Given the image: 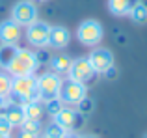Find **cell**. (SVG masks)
Wrapping results in <instances>:
<instances>
[{
	"instance_id": "obj_1",
	"label": "cell",
	"mask_w": 147,
	"mask_h": 138,
	"mask_svg": "<svg viewBox=\"0 0 147 138\" xmlns=\"http://www.w3.org/2000/svg\"><path fill=\"white\" fill-rule=\"evenodd\" d=\"M36 67H37L36 54L28 49H17L4 69L11 76H22V75H34Z\"/></svg>"
},
{
	"instance_id": "obj_2",
	"label": "cell",
	"mask_w": 147,
	"mask_h": 138,
	"mask_svg": "<svg viewBox=\"0 0 147 138\" xmlns=\"http://www.w3.org/2000/svg\"><path fill=\"white\" fill-rule=\"evenodd\" d=\"M102 36H104L102 24L99 21H95V19L82 21L78 24V28H76V37L84 47H97L102 41Z\"/></svg>"
},
{
	"instance_id": "obj_3",
	"label": "cell",
	"mask_w": 147,
	"mask_h": 138,
	"mask_svg": "<svg viewBox=\"0 0 147 138\" xmlns=\"http://www.w3.org/2000/svg\"><path fill=\"white\" fill-rule=\"evenodd\" d=\"M11 95L17 99H22L24 103L34 101L37 97V78L34 75H22V76H13L11 82Z\"/></svg>"
},
{
	"instance_id": "obj_4",
	"label": "cell",
	"mask_w": 147,
	"mask_h": 138,
	"mask_svg": "<svg viewBox=\"0 0 147 138\" xmlns=\"http://www.w3.org/2000/svg\"><path fill=\"white\" fill-rule=\"evenodd\" d=\"M84 97H88V90H86V84H80V82H75V80L67 78L61 82V88H60V93H58V99L65 105H71V106H76Z\"/></svg>"
},
{
	"instance_id": "obj_5",
	"label": "cell",
	"mask_w": 147,
	"mask_h": 138,
	"mask_svg": "<svg viewBox=\"0 0 147 138\" xmlns=\"http://www.w3.org/2000/svg\"><path fill=\"white\" fill-rule=\"evenodd\" d=\"M61 76L56 73H43V75L37 78V97L43 99V101H50V99H56L60 93L61 88Z\"/></svg>"
},
{
	"instance_id": "obj_6",
	"label": "cell",
	"mask_w": 147,
	"mask_h": 138,
	"mask_svg": "<svg viewBox=\"0 0 147 138\" xmlns=\"http://www.w3.org/2000/svg\"><path fill=\"white\" fill-rule=\"evenodd\" d=\"M11 19L21 26H28L34 21H37V7L34 0H19L11 7Z\"/></svg>"
},
{
	"instance_id": "obj_7",
	"label": "cell",
	"mask_w": 147,
	"mask_h": 138,
	"mask_svg": "<svg viewBox=\"0 0 147 138\" xmlns=\"http://www.w3.org/2000/svg\"><path fill=\"white\" fill-rule=\"evenodd\" d=\"M67 75H69V78L75 80V82L90 84L97 73H95L93 66L90 64V60H88V58H76V60H73V62H71V67H69Z\"/></svg>"
},
{
	"instance_id": "obj_8",
	"label": "cell",
	"mask_w": 147,
	"mask_h": 138,
	"mask_svg": "<svg viewBox=\"0 0 147 138\" xmlns=\"http://www.w3.org/2000/svg\"><path fill=\"white\" fill-rule=\"evenodd\" d=\"M26 39L34 47H47L49 45V34H50V24L45 21H34L32 24L26 26Z\"/></svg>"
},
{
	"instance_id": "obj_9",
	"label": "cell",
	"mask_w": 147,
	"mask_h": 138,
	"mask_svg": "<svg viewBox=\"0 0 147 138\" xmlns=\"http://www.w3.org/2000/svg\"><path fill=\"white\" fill-rule=\"evenodd\" d=\"M88 60L93 66L95 73H100V75H106L114 69V54L108 49H100V47L93 49L88 56Z\"/></svg>"
},
{
	"instance_id": "obj_10",
	"label": "cell",
	"mask_w": 147,
	"mask_h": 138,
	"mask_svg": "<svg viewBox=\"0 0 147 138\" xmlns=\"http://www.w3.org/2000/svg\"><path fill=\"white\" fill-rule=\"evenodd\" d=\"M82 121L84 116L78 112V110H73V108H63L61 106L60 112L54 114V123H58L60 127H63L65 131H76L78 127H82Z\"/></svg>"
},
{
	"instance_id": "obj_11",
	"label": "cell",
	"mask_w": 147,
	"mask_h": 138,
	"mask_svg": "<svg viewBox=\"0 0 147 138\" xmlns=\"http://www.w3.org/2000/svg\"><path fill=\"white\" fill-rule=\"evenodd\" d=\"M22 36L21 24L15 22L13 19L0 22V43L2 45H15Z\"/></svg>"
},
{
	"instance_id": "obj_12",
	"label": "cell",
	"mask_w": 147,
	"mask_h": 138,
	"mask_svg": "<svg viewBox=\"0 0 147 138\" xmlns=\"http://www.w3.org/2000/svg\"><path fill=\"white\" fill-rule=\"evenodd\" d=\"M71 43V32L65 26H50V34H49V47L52 49H65Z\"/></svg>"
},
{
	"instance_id": "obj_13",
	"label": "cell",
	"mask_w": 147,
	"mask_h": 138,
	"mask_svg": "<svg viewBox=\"0 0 147 138\" xmlns=\"http://www.w3.org/2000/svg\"><path fill=\"white\" fill-rule=\"evenodd\" d=\"M138 2L140 0H108V11L115 17H125Z\"/></svg>"
},
{
	"instance_id": "obj_14",
	"label": "cell",
	"mask_w": 147,
	"mask_h": 138,
	"mask_svg": "<svg viewBox=\"0 0 147 138\" xmlns=\"http://www.w3.org/2000/svg\"><path fill=\"white\" fill-rule=\"evenodd\" d=\"M6 120L9 121L13 127H21L22 123L26 121V114H24V108L22 106H19V105H11V106H7L6 108Z\"/></svg>"
},
{
	"instance_id": "obj_15",
	"label": "cell",
	"mask_w": 147,
	"mask_h": 138,
	"mask_svg": "<svg viewBox=\"0 0 147 138\" xmlns=\"http://www.w3.org/2000/svg\"><path fill=\"white\" fill-rule=\"evenodd\" d=\"M22 108H24L26 120H32V121H41V118H43V114H45V108L39 103V99H34V101L24 103Z\"/></svg>"
},
{
	"instance_id": "obj_16",
	"label": "cell",
	"mask_w": 147,
	"mask_h": 138,
	"mask_svg": "<svg viewBox=\"0 0 147 138\" xmlns=\"http://www.w3.org/2000/svg\"><path fill=\"white\" fill-rule=\"evenodd\" d=\"M71 62H73V60L69 58L67 54H63V52H58V54L52 56V60H50L52 73H56V75H63V73H67L69 67H71Z\"/></svg>"
},
{
	"instance_id": "obj_17",
	"label": "cell",
	"mask_w": 147,
	"mask_h": 138,
	"mask_svg": "<svg viewBox=\"0 0 147 138\" xmlns=\"http://www.w3.org/2000/svg\"><path fill=\"white\" fill-rule=\"evenodd\" d=\"M130 19H132L136 24H144V22H147V4L144 2H138L136 6L130 9Z\"/></svg>"
},
{
	"instance_id": "obj_18",
	"label": "cell",
	"mask_w": 147,
	"mask_h": 138,
	"mask_svg": "<svg viewBox=\"0 0 147 138\" xmlns=\"http://www.w3.org/2000/svg\"><path fill=\"white\" fill-rule=\"evenodd\" d=\"M11 82H13V76L6 75V73H0V97H9L11 95Z\"/></svg>"
},
{
	"instance_id": "obj_19",
	"label": "cell",
	"mask_w": 147,
	"mask_h": 138,
	"mask_svg": "<svg viewBox=\"0 0 147 138\" xmlns=\"http://www.w3.org/2000/svg\"><path fill=\"white\" fill-rule=\"evenodd\" d=\"M15 51H17V49H15V45H2V47H0V66L6 67Z\"/></svg>"
},
{
	"instance_id": "obj_20",
	"label": "cell",
	"mask_w": 147,
	"mask_h": 138,
	"mask_svg": "<svg viewBox=\"0 0 147 138\" xmlns=\"http://www.w3.org/2000/svg\"><path fill=\"white\" fill-rule=\"evenodd\" d=\"M65 133L67 131H65L63 127H60L58 123H50V125L45 127V138H61Z\"/></svg>"
},
{
	"instance_id": "obj_21",
	"label": "cell",
	"mask_w": 147,
	"mask_h": 138,
	"mask_svg": "<svg viewBox=\"0 0 147 138\" xmlns=\"http://www.w3.org/2000/svg\"><path fill=\"white\" fill-rule=\"evenodd\" d=\"M78 112L82 114V116H88V114H91V110H93V106H95V103L91 101V99H88V97H84L82 101L78 103Z\"/></svg>"
},
{
	"instance_id": "obj_22",
	"label": "cell",
	"mask_w": 147,
	"mask_h": 138,
	"mask_svg": "<svg viewBox=\"0 0 147 138\" xmlns=\"http://www.w3.org/2000/svg\"><path fill=\"white\" fill-rule=\"evenodd\" d=\"M22 131H28V133H34V135H39L41 131V123L39 121H32V120H26L24 123L21 125Z\"/></svg>"
},
{
	"instance_id": "obj_23",
	"label": "cell",
	"mask_w": 147,
	"mask_h": 138,
	"mask_svg": "<svg viewBox=\"0 0 147 138\" xmlns=\"http://www.w3.org/2000/svg\"><path fill=\"white\" fill-rule=\"evenodd\" d=\"M60 108H61V101L60 99H50V101H45V110H49V114H58L60 112Z\"/></svg>"
},
{
	"instance_id": "obj_24",
	"label": "cell",
	"mask_w": 147,
	"mask_h": 138,
	"mask_svg": "<svg viewBox=\"0 0 147 138\" xmlns=\"http://www.w3.org/2000/svg\"><path fill=\"white\" fill-rule=\"evenodd\" d=\"M11 131H13V125H11L9 121L6 120V116H2V114H0V135L9 136Z\"/></svg>"
},
{
	"instance_id": "obj_25",
	"label": "cell",
	"mask_w": 147,
	"mask_h": 138,
	"mask_svg": "<svg viewBox=\"0 0 147 138\" xmlns=\"http://www.w3.org/2000/svg\"><path fill=\"white\" fill-rule=\"evenodd\" d=\"M17 138H39V135H34V133H28V131H22L21 129V133H19Z\"/></svg>"
},
{
	"instance_id": "obj_26",
	"label": "cell",
	"mask_w": 147,
	"mask_h": 138,
	"mask_svg": "<svg viewBox=\"0 0 147 138\" xmlns=\"http://www.w3.org/2000/svg\"><path fill=\"white\" fill-rule=\"evenodd\" d=\"M61 138H80V136H76L75 133H65V135L61 136Z\"/></svg>"
},
{
	"instance_id": "obj_27",
	"label": "cell",
	"mask_w": 147,
	"mask_h": 138,
	"mask_svg": "<svg viewBox=\"0 0 147 138\" xmlns=\"http://www.w3.org/2000/svg\"><path fill=\"white\" fill-rule=\"evenodd\" d=\"M6 108V103H4V97H0V110Z\"/></svg>"
},
{
	"instance_id": "obj_28",
	"label": "cell",
	"mask_w": 147,
	"mask_h": 138,
	"mask_svg": "<svg viewBox=\"0 0 147 138\" xmlns=\"http://www.w3.org/2000/svg\"><path fill=\"white\" fill-rule=\"evenodd\" d=\"M80 138H99V136H95V135H86V136H80Z\"/></svg>"
},
{
	"instance_id": "obj_29",
	"label": "cell",
	"mask_w": 147,
	"mask_h": 138,
	"mask_svg": "<svg viewBox=\"0 0 147 138\" xmlns=\"http://www.w3.org/2000/svg\"><path fill=\"white\" fill-rule=\"evenodd\" d=\"M0 138H9V136H6V135H0Z\"/></svg>"
},
{
	"instance_id": "obj_30",
	"label": "cell",
	"mask_w": 147,
	"mask_h": 138,
	"mask_svg": "<svg viewBox=\"0 0 147 138\" xmlns=\"http://www.w3.org/2000/svg\"><path fill=\"white\" fill-rule=\"evenodd\" d=\"M36 2H47V0H36Z\"/></svg>"
},
{
	"instance_id": "obj_31",
	"label": "cell",
	"mask_w": 147,
	"mask_h": 138,
	"mask_svg": "<svg viewBox=\"0 0 147 138\" xmlns=\"http://www.w3.org/2000/svg\"><path fill=\"white\" fill-rule=\"evenodd\" d=\"M144 138H147V135H145V136H144Z\"/></svg>"
},
{
	"instance_id": "obj_32",
	"label": "cell",
	"mask_w": 147,
	"mask_h": 138,
	"mask_svg": "<svg viewBox=\"0 0 147 138\" xmlns=\"http://www.w3.org/2000/svg\"><path fill=\"white\" fill-rule=\"evenodd\" d=\"M43 138H45V136H43Z\"/></svg>"
}]
</instances>
